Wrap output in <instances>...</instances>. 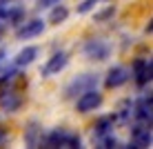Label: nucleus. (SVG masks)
<instances>
[{"label":"nucleus","mask_w":153,"mask_h":149,"mask_svg":"<svg viewBox=\"0 0 153 149\" xmlns=\"http://www.w3.org/2000/svg\"><path fill=\"white\" fill-rule=\"evenodd\" d=\"M96 82H98V78L93 76V73H84V76H78V78H73V80L67 85V94H69V96L84 94V91H89V89H96Z\"/></svg>","instance_id":"obj_1"},{"label":"nucleus","mask_w":153,"mask_h":149,"mask_svg":"<svg viewBox=\"0 0 153 149\" xmlns=\"http://www.w3.org/2000/svg\"><path fill=\"white\" fill-rule=\"evenodd\" d=\"M47 145L49 147H80V138L76 134H71V131L58 129L47 138Z\"/></svg>","instance_id":"obj_2"},{"label":"nucleus","mask_w":153,"mask_h":149,"mask_svg":"<svg viewBox=\"0 0 153 149\" xmlns=\"http://www.w3.org/2000/svg\"><path fill=\"white\" fill-rule=\"evenodd\" d=\"M100 105H102V94H98L96 89H89V91L80 94V98H78V111H82V114L98 109Z\"/></svg>","instance_id":"obj_3"},{"label":"nucleus","mask_w":153,"mask_h":149,"mask_svg":"<svg viewBox=\"0 0 153 149\" xmlns=\"http://www.w3.org/2000/svg\"><path fill=\"white\" fill-rule=\"evenodd\" d=\"M22 105V96H20L18 91H16L13 87H7L0 91V107L7 109V111H16Z\"/></svg>","instance_id":"obj_4"},{"label":"nucleus","mask_w":153,"mask_h":149,"mask_svg":"<svg viewBox=\"0 0 153 149\" xmlns=\"http://www.w3.org/2000/svg\"><path fill=\"white\" fill-rule=\"evenodd\" d=\"M84 54H87V58H91V60H104L109 56V45L102 42V40H89L84 45Z\"/></svg>","instance_id":"obj_5"},{"label":"nucleus","mask_w":153,"mask_h":149,"mask_svg":"<svg viewBox=\"0 0 153 149\" xmlns=\"http://www.w3.org/2000/svg\"><path fill=\"white\" fill-rule=\"evenodd\" d=\"M20 9H16V7H9V4H0V36L4 34V31L9 29V25L13 22V20H18L20 18Z\"/></svg>","instance_id":"obj_6"},{"label":"nucleus","mask_w":153,"mask_h":149,"mask_svg":"<svg viewBox=\"0 0 153 149\" xmlns=\"http://www.w3.org/2000/svg\"><path fill=\"white\" fill-rule=\"evenodd\" d=\"M67 65V51H58V54H53L49 58V62L45 65V69H42V73L45 76H53V73H60L62 69H65Z\"/></svg>","instance_id":"obj_7"},{"label":"nucleus","mask_w":153,"mask_h":149,"mask_svg":"<svg viewBox=\"0 0 153 149\" xmlns=\"http://www.w3.org/2000/svg\"><path fill=\"white\" fill-rule=\"evenodd\" d=\"M133 76H135V82H138V85H146L153 78V62L149 65L146 60H135Z\"/></svg>","instance_id":"obj_8"},{"label":"nucleus","mask_w":153,"mask_h":149,"mask_svg":"<svg viewBox=\"0 0 153 149\" xmlns=\"http://www.w3.org/2000/svg\"><path fill=\"white\" fill-rule=\"evenodd\" d=\"M129 78H131V71H129L126 67L118 65V67H113L111 71H109V76H107V87H122Z\"/></svg>","instance_id":"obj_9"},{"label":"nucleus","mask_w":153,"mask_h":149,"mask_svg":"<svg viewBox=\"0 0 153 149\" xmlns=\"http://www.w3.org/2000/svg\"><path fill=\"white\" fill-rule=\"evenodd\" d=\"M42 29H45V22H42L40 18L27 20V22H25L22 27L18 29V38H33V36L42 34Z\"/></svg>","instance_id":"obj_10"},{"label":"nucleus","mask_w":153,"mask_h":149,"mask_svg":"<svg viewBox=\"0 0 153 149\" xmlns=\"http://www.w3.org/2000/svg\"><path fill=\"white\" fill-rule=\"evenodd\" d=\"M149 142H151V129L138 125L133 129V134H131V145L133 147H149Z\"/></svg>","instance_id":"obj_11"},{"label":"nucleus","mask_w":153,"mask_h":149,"mask_svg":"<svg viewBox=\"0 0 153 149\" xmlns=\"http://www.w3.org/2000/svg\"><path fill=\"white\" fill-rule=\"evenodd\" d=\"M36 56H38V49H36V47H25V49L16 56V65H18V67H27V65L33 62Z\"/></svg>","instance_id":"obj_12"},{"label":"nucleus","mask_w":153,"mask_h":149,"mask_svg":"<svg viewBox=\"0 0 153 149\" xmlns=\"http://www.w3.org/2000/svg\"><path fill=\"white\" fill-rule=\"evenodd\" d=\"M67 16H69V11H67L65 7H56L53 11H51V18H49V20H51L53 25H58V22H62V20H65Z\"/></svg>","instance_id":"obj_13"},{"label":"nucleus","mask_w":153,"mask_h":149,"mask_svg":"<svg viewBox=\"0 0 153 149\" xmlns=\"http://www.w3.org/2000/svg\"><path fill=\"white\" fill-rule=\"evenodd\" d=\"M51 4H60V0H40V7H51Z\"/></svg>","instance_id":"obj_14"},{"label":"nucleus","mask_w":153,"mask_h":149,"mask_svg":"<svg viewBox=\"0 0 153 149\" xmlns=\"http://www.w3.org/2000/svg\"><path fill=\"white\" fill-rule=\"evenodd\" d=\"M146 31H149V34H153V18H151V22L146 25Z\"/></svg>","instance_id":"obj_15"}]
</instances>
